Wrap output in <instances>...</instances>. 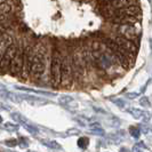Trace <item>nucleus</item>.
<instances>
[{
  "instance_id": "f257e3e1",
  "label": "nucleus",
  "mask_w": 152,
  "mask_h": 152,
  "mask_svg": "<svg viewBox=\"0 0 152 152\" xmlns=\"http://www.w3.org/2000/svg\"><path fill=\"white\" fill-rule=\"evenodd\" d=\"M61 64L62 52L57 47H54L50 58V83L54 88H57L61 85Z\"/></svg>"
},
{
  "instance_id": "f03ea898",
  "label": "nucleus",
  "mask_w": 152,
  "mask_h": 152,
  "mask_svg": "<svg viewBox=\"0 0 152 152\" xmlns=\"http://www.w3.org/2000/svg\"><path fill=\"white\" fill-rule=\"evenodd\" d=\"M73 81V73L71 68V56L62 54L61 64V85L63 87H70Z\"/></svg>"
},
{
  "instance_id": "7ed1b4c3",
  "label": "nucleus",
  "mask_w": 152,
  "mask_h": 152,
  "mask_svg": "<svg viewBox=\"0 0 152 152\" xmlns=\"http://www.w3.org/2000/svg\"><path fill=\"white\" fill-rule=\"evenodd\" d=\"M115 33L130 40H136L140 37L141 30L135 26V23H115Z\"/></svg>"
},
{
  "instance_id": "20e7f679",
  "label": "nucleus",
  "mask_w": 152,
  "mask_h": 152,
  "mask_svg": "<svg viewBox=\"0 0 152 152\" xmlns=\"http://www.w3.org/2000/svg\"><path fill=\"white\" fill-rule=\"evenodd\" d=\"M17 48H18V45H16L15 42L12 44L10 46H8V48L6 49V52L4 53L2 58L0 61V73H6V72H8L10 62L14 58L15 54L17 53Z\"/></svg>"
},
{
  "instance_id": "39448f33",
  "label": "nucleus",
  "mask_w": 152,
  "mask_h": 152,
  "mask_svg": "<svg viewBox=\"0 0 152 152\" xmlns=\"http://www.w3.org/2000/svg\"><path fill=\"white\" fill-rule=\"evenodd\" d=\"M23 55H24V47L18 46L17 53L15 54L14 58L12 60L9 69H8V72L12 76H18L20 75V71H21V68H22L23 64Z\"/></svg>"
},
{
  "instance_id": "423d86ee",
  "label": "nucleus",
  "mask_w": 152,
  "mask_h": 152,
  "mask_svg": "<svg viewBox=\"0 0 152 152\" xmlns=\"http://www.w3.org/2000/svg\"><path fill=\"white\" fill-rule=\"evenodd\" d=\"M114 41L118 44V46H120L121 48H124L125 50H127L130 54H135L137 52V46L135 45L134 40H130L128 38H125L122 36H117L114 38Z\"/></svg>"
},
{
  "instance_id": "0eeeda50",
  "label": "nucleus",
  "mask_w": 152,
  "mask_h": 152,
  "mask_svg": "<svg viewBox=\"0 0 152 152\" xmlns=\"http://www.w3.org/2000/svg\"><path fill=\"white\" fill-rule=\"evenodd\" d=\"M127 112L132 114L135 119L142 120L143 122H149L150 118H151V114L149 112H146L144 110H141V109H137V107H129V109H127Z\"/></svg>"
},
{
  "instance_id": "6e6552de",
  "label": "nucleus",
  "mask_w": 152,
  "mask_h": 152,
  "mask_svg": "<svg viewBox=\"0 0 152 152\" xmlns=\"http://www.w3.org/2000/svg\"><path fill=\"white\" fill-rule=\"evenodd\" d=\"M12 10H13L12 5H9L7 1H4V2L0 4V13H2V14H5V15H8Z\"/></svg>"
},
{
  "instance_id": "1a4fd4ad",
  "label": "nucleus",
  "mask_w": 152,
  "mask_h": 152,
  "mask_svg": "<svg viewBox=\"0 0 152 152\" xmlns=\"http://www.w3.org/2000/svg\"><path fill=\"white\" fill-rule=\"evenodd\" d=\"M149 150V148L145 145L144 142H137L136 144L133 146V151L135 152H141V151H148Z\"/></svg>"
},
{
  "instance_id": "9d476101",
  "label": "nucleus",
  "mask_w": 152,
  "mask_h": 152,
  "mask_svg": "<svg viewBox=\"0 0 152 152\" xmlns=\"http://www.w3.org/2000/svg\"><path fill=\"white\" fill-rule=\"evenodd\" d=\"M77 144L78 146L80 148V149H87L88 148V144H89V138L88 137H80L79 140H78V142H77Z\"/></svg>"
},
{
  "instance_id": "9b49d317",
  "label": "nucleus",
  "mask_w": 152,
  "mask_h": 152,
  "mask_svg": "<svg viewBox=\"0 0 152 152\" xmlns=\"http://www.w3.org/2000/svg\"><path fill=\"white\" fill-rule=\"evenodd\" d=\"M129 134L132 137H134V138H138V137L141 136V130H140V127H137V126H130L129 127Z\"/></svg>"
},
{
  "instance_id": "f8f14e48",
  "label": "nucleus",
  "mask_w": 152,
  "mask_h": 152,
  "mask_svg": "<svg viewBox=\"0 0 152 152\" xmlns=\"http://www.w3.org/2000/svg\"><path fill=\"white\" fill-rule=\"evenodd\" d=\"M138 103L142 105V107H145V109H148V107H151V102H150V99H148L146 96H143V97H141V99L138 101Z\"/></svg>"
},
{
  "instance_id": "ddd939ff",
  "label": "nucleus",
  "mask_w": 152,
  "mask_h": 152,
  "mask_svg": "<svg viewBox=\"0 0 152 152\" xmlns=\"http://www.w3.org/2000/svg\"><path fill=\"white\" fill-rule=\"evenodd\" d=\"M111 102L113 104H115L118 107H120V109H124V107H126V101H124L122 99H112Z\"/></svg>"
},
{
  "instance_id": "4468645a",
  "label": "nucleus",
  "mask_w": 152,
  "mask_h": 152,
  "mask_svg": "<svg viewBox=\"0 0 152 152\" xmlns=\"http://www.w3.org/2000/svg\"><path fill=\"white\" fill-rule=\"evenodd\" d=\"M91 134H95V135H99V136H103L105 134L104 129L102 127H94V128H91Z\"/></svg>"
},
{
  "instance_id": "2eb2a0df",
  "label": "nucleus",
  "mask_w": 152,
  "mask_h": 152,
  "mask_svg": "<svg viewBox=\"0 0 152 152\" xmlns=\"http://www.w3.org/2000/svg\"><path fill=\"white\" fill-rule=\"evenodd\" d=\"M47 146H49V148H52V149H61V146L58 145V143H56V142H53V141H48V142H44Z\"/></svg>"
},
{
  "instance_id": "dca6fc26",
  "label": "nucleus",
  "mask_w": 152,
  "mask_h": 152,
  "mask_svg": "<svg viewBox=\"0 0 152 152\" xmlns=\"http://www.w3.org/2000/svg\"><path fill=\"white\" fill-rule=\"evenodd\" d=\"M137 96H138V93H127L126 94V97H128V99H136Z\"/></svg>"
},
{
  "instance_id": "f3484780",
  "label": "nucleus",
  "mask_w": 152,
  "mask_h": 152,
  "mask_svg": "<svg viewBox=\"0 0 152 152\" xmlns=\"http://www.w3.org/2000/svg\"><path fill=\"white\" fill-rule=\"evenodd\" d=\"M149 130H152V126H150V127H149Z\"/></svg>"
},
{
  "instance_id": "a211bd4d",
  "label": "nucleus",
  "mask_w": 152,
  "mask_h": 152,
  "mask_svg": "<svg viewBox=\"0 0 152 152\" xmlns=\"http://www.w3.org/2000/svg\"><path fill=\"white\" fill-rule=\"evenodd\" d=\"M4 1H6V0H0V4H1V2H4Z\"/></svg>"
},
{
  "instance_id": "6ab92c4d",
  "label": "nucleus",
  "mask_w": 152,
  "mask_h": 152,
  "mask_svg": "<svg viewBox=\"0 0 152 152\" xmlns=\"http://www.w3.org/2000/svg\"><path fill=\"white\" fill-rule=\"evenodd\" d=\"M0 122H1V118H0Z\"/></svg>"
},
{
  "instance_id": "aec40b11",
  "label": "nucleus",
  "mask_w": 152,
  "mask_h": 152,
  "mask_svg": "<svg viewBox=\"0 0 152 152\" xmlns=\"http://www.w3.org/2000/svg\"><path fill=\"white\" fill-rule=\"evenodd\" d=\"M149 1H150V2H151V1H152V0H149Z\"/></svg>"
},
{
  "instance_id": "412c9836",
  "label": "nucleus",
  "mask_w": 152,
  "mask_h": 152,
  "mask_svg": "<svg viewBox=\"0 0 152 152\" xmlns=\"http://www.w3.org/2000/svg\"><path fill=\"white\" fill-rule=\"evenodd\" d=\"M0 38H1V34H0Z\"/></svg>"
}]
</instances>
